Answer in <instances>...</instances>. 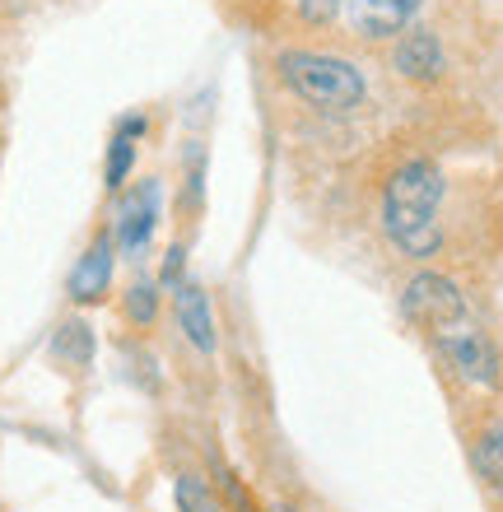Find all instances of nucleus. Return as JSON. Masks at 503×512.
Returning <instances> with one entry per match:
<instances>
[{"label":"nucleus","instance_id":"13","mask_svg":"<svg viewBox=\"0 0 503 512\" xmlns=\"http://www.w3.org/2000/svg\"><path fill=\"white\" fill-rule=\"evenodd\" d=\"M154 312H159V289H154L150 280H136L131 289H126V317L140 322V326H150Z\"/></svg>","mask_w":503,"mask_h":512},{"label":"nucleus","instance_id":"5","mask_svg":"<svg viewBox=\"0 0 503 512\" xmlns=\"http://www.w3.org/2000/svg\"><path fill=\"white\" fill-rule=\"evenodd\" d=\"M424 0H345L340 19L359 38H401Z\"/></svg>","mask_w":503,"mask_h":512},{"label":"nucleus","instance_id":"14","mask_svg":"<svg viewBox=\"0 0 503 512\" xmlns=\"http://www.w3.org/2000/svg\"><path fill=\"white\" fill-rule=\"evenodd\" d=\"M173 499H177V508L182 512H219L215 499L205 494V485L201 480H191V475H182V480L173 485Z\"/></svg>","mask_w":503,"mask_h":512},{"label":"nucleus","instance_id":"10","mask_svg":"<svg viewBox=\"0 0 503 512\" xmlns=\"http://www.w3.org/2000/svg\"><path fill=\"white\" fill-rule=\"evenodd\" d=\"M150 131V122L145 117H122L117 122V135H112V145H108V187L117 191L131 177V163H136V140Z\"/></svg>","mask_w":503,"mask_h":512},{"label":"nucleus","instance_id":"1","mask_svg":"<svg viewBox=\"0 0 503 512\" xmlns=\"http://www.w3.org/2000/svg\"><path fill=\"white\" fill-rule=\"evenodd\" d=\"M438 205H443V173H438V163L410 159L387 177V187H382V233L392 238L396 252L434 256L443 247Z\"/></svg>","mask_w":503,"mask_h":512},{"label":"nucleus","instance_id":"7","mask_svg":"<svg viewBox=\"0 0 503 512\" xmlns=\"http://www.w3.org/2000/svg\"><path fill=\"white\" fill-rule=\"evenodd\" d=\"M392 66L406 75V80H438L443 70H448V56H443V42H438V33H429V28H406L401 33V42H396L392 52Z\"/></svg>","mask_w":503,"mask_h":512},{"label":"nucleus","instance_id":"16","mask_svg":"<svg viewBox=\"0 0 503 512\" xmlns=\"http://www.w3.org/2000/svg\"><path fill=\"white\" fill-rule=\"evenodd\" d=\"M182 266H187V252H182V247H173V252H168V261H164V289H177V284H182Z\"/></svg>","mask_w":503,"mask_h":512},{"label":"nucleus","instance_id":"9","mask_svg":"<svg viewBox=\"0 0 503 512\" xmlns=\"http://www.w3.org/2000/svg\"><path fill=\"white\" fill-rule=\"evenodd\" d=\"M177 331H182V336L191 340V345H196V350L201 354H210L215 350V317H210V303H205V289L201 284H177Z\"/></svg>","mask_w":503,"mask_h":512},{"label":"nucleus","instance_id":"3","mask_svg":"<svg viewBox=\"0 0 503 512\" xmlns=\"http://www.w3.org/2000/svg\"><path fill=\"white\" fill-rule=\"evenodd\" d=\"M438 350L448 359L466 382H476V387H494L503 378V359L494 350V340L485 336L476 326V317H462V322H452L448 331H438Z\"/></svg>","mask_w":503,"mask_h":512},{"label":"nucleus","instance_id":"4","mask_svg":"<svg viewBox=\"0 0 503 512\" xmlns=\"http://www.w3.org/2000/svg\"><path fill=\"white\" fill-rule=\"evenodd\" d=\"M401 308H406L410 322L424 326L429 336H438V331H448L452 322L471 317V308H466L462 289H457L448 275H434V270H424V275H415V280L406 284V294H401Z\"/></svg>","mask_w":503,"mask_h":512},{"label":"nucleus","instance_id":"11","mask_svg":"<svg viewBox=\"0 0 503 512\" xmlns=\"http://www.w3.org/2000/svg\"><path fill=\"white\" fill-rule=\"evenodd\" d=\"M476 471H480V480L503 499V419H494L490 429L476 438Z\"/></svg>","mask_w":503,"mask_h":512},{"label":"nucleus","instance_id":"15","mask_svg":"<svg viewBox=\"0 0 503 512\" xmlns=\"http://www.w3.org/2000/svg\"><path fill=\"white\" fill-rule=\"evenodd\" d=\"M340 10H345V0H299V14L308 24H331L340 19Z\"/></svg>","mask_w":503,"mask_h":512},{"label":"nucleus","instance_id":"17","mask_svg":"<svg viewBox=\"0 0 503 512\" xmlns=\"http://www.w3.org/2000/svg\"><path fill=\"white\" fill-rule=\"evenodd\" d=\"M275 512H289V508H275Z\"/></svg>","mask_w":503,"mask_h":512},{"label":"nucleus","instance_id":"8","mask_svg":"<svg viewBox=\"0 0 503 512\" xmlns=\"http://www.w3.org/2000/svg\"><path fill=\"white\" fill-rule=\"evenodd\" d=\"M112 284V238H94L80 266L70 270V298L75 303H98Z\"/></svg>","mask_w":503,"mask_h":512},{"label":"nucleus","instance_id":"6","mask_svg":"<svg viewBox=\"0 0 503 512\" xmlns=\"http://www.w3.org/2000/svg\"><path fill=\"white\" fill-rule=\"evenodd\" d=\"M154 224H159V182H140L117 205V247L126 256H140L154 238Z\"/></svg>","mask_w":503,"mask_h":512},{"label":"nucleus","instance_id":"2","mask_svg":"<svg viewBox=\"0 0 503 512\" xmlns=\"http://www.w3.org/2000/svg\"><path fill=\"white\" fill-rule=\"evenodd\" d=\"M280 70V80L303 98V103H313L322 112H350L364 103L368 84L364 75L350 66V61H340V56H327V52H285L275 61Z\"/></svg>","mask_w":503,"mask_h":512},{"label":"nucleus","instance_id":"12","mask_svg":"<svg viewBox=\"0 0 503 512\" xmlns=\"http://www.w3.org/2000/svg\"><path fill=\"white\" fill-rule=\"evenodd\" d=\"M52 354L61 359V364H70V368H84L89 359H94V331H89L84 322H66V326H56Z\"/></svg>","mask_w":503,"mask_h":512}]
</instances>
